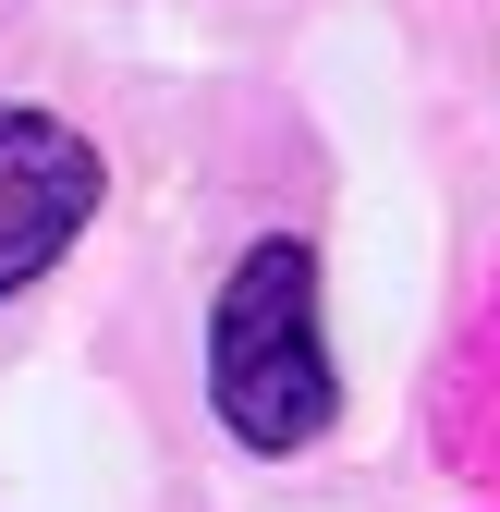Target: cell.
I'll use <instances>...</instances> for the list:
<instances>
[{"label": "cell", "instance_id": "1", "mask_svg": "<svg viewBox=\"0 0 500 512\" xmlns=\"http://www.w3.org/2000/svg\"><path fill=\"white\" fill-rule=\"evenodd\" d=\"M208 403L244 452H305L330 427V330H318V256L269 232L232 269L208 317Z\"/></svg>", "mask_w": 500, "mask_h": 512}, {"label": "cell", "instance_id": "2", "mask_svg": "<svg viewBox=\"0 0 500 512\" xmlns=\"http://www.w3.org/2000/svg\"><path fill=\"white\" fill-rule=\"evenodd\" d=\"M86 220H98V147L49 110H0V293L61 269Z\"/></svg>", "mask_w": 500, "mask_h": 512}]
</instances>
